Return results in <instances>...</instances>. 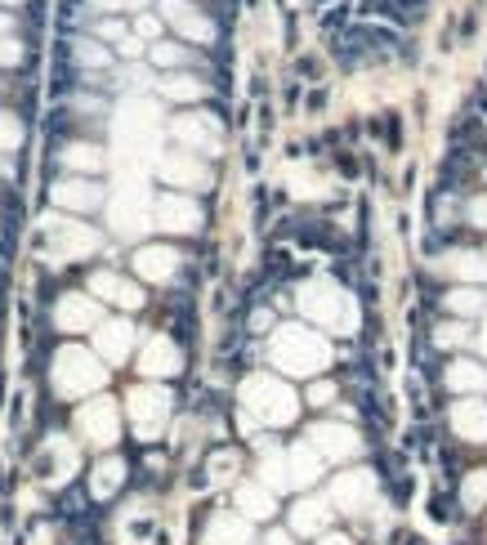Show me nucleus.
<instances>
[{"instance_id": "nucleus-1", "label": "nucleus", "mask_w": 487, "mask_h": 545, "mask_svg": "<svg viewBox=\"0 0 487 545\" xmlns=\"http://www.w3.org/2000/svg\"><path fill=\"white\" fill-rule=\"evenodd\" d=\"M237 403H242V416L251 425H269V429H282L300 416V398L295 389L286 385L282 376H269V371H255V376L242 380L237 389Z\"/></svg>"}, {"instance_id": "nucleus-2", "label": "nucleus", "mask_w": 487, "mask_h": 545, "mask_svg": "<svg viewBox=\"0 0 487 545\" xmlns=\"http://www.w3.org/2000/svg\"><path fill=\"white\" fill-rule=\"evenodd\" d=\"M269 358L273 367L282 371V376H304L313 380L322 367L331 362V344L318 336V331L309 327H295V322H286L269 336Z\"/></svg>"}, {"instance_id": "nucleus-3", "label": "nucleus", "mask_w": 487, "mask_h": 545, "mask_svg": "<svg viewBox=\"0 0 487 545\" xmlns=\"http://www.w3.org/2000/svg\"><path fill=\"white\" fill-rule=\"evenodd\" d=\"M50 385L63 403H72V398H85V394L108 385V367H103L90 349H81V344H63V349L54 353Z\"/></svg>"}, {"instance_id": "nucleus-4", "label": "nucleus", "mask_w": 487, "mask_h": 545, "mask_svg": "<svg viewBox=\"0 0 487 545\" xmlns=\"http://www.w3.org/2000/svg\"><path fill=\"white\" fill-rule=\"evenodd\" d=\"M41 237H45V260L50 264H81L103 246L99 228L81 224L76 215H45Z\"/></svg>"}, {"instance_id": "nucleus-5", "label": "nucleus", "mask_w": 487, "mask_h": 545, "mask_svg": "<svg viewBox=\"0 0 487 545\" xmlns=\"http://www.w3.org/2000/svg\"><path fill=\"white\" fill-rule=\"evenodd\" d=\"M170 416H175V394L166 385H157V380H143V385H135L126 394V420L143 447L157 443Z\"/></svg>"}, {"instance_id": "nucleus-6", "label": "nucleus", "mask_w": 487, "mask_h": 545, "mask_svg": "<svg viewBox=\"0 0 487 545\" xmlns=\"http://www.w3.org/2000/svg\"><path fill=\"white\" fill-rule=\"evenodd\" d=\"M76 470H81V452H76L72 438L68 434H45L41 447H36V456H32V478L36 483L63 492V487L76 483Z\"/></svg>"}, {"instance_id": "nucleus-7", "label": "nucleus", "mask_w": 487, "mask_h": 545, "mask_svg": "<svg viewBox=\"0 0 487 545\" xmlns=\"http://www.w3.org/2000/svg\"><path fill=\"white\" fill-rule=\"evenodd\" d=\"M170 139L179 143V152H193V157H219L224 148V121L210 108H188L170 121Z\"/></svg>"}, {"instance_id": "nucleus-8", "label": "nucleus", "mask_w": 487, "mask_h": 545, "mask_svg": "<svg viewBox=\"0 0 487 545\" xmlns=\"http://www.w3.org/2000/svg\"><path fill=\"white\" fill-rule=\"evenodd\" d=\"M76 434H81V443L99 447V452H112V447L121 443V407L117 398H90V403L76 407L72 416Z\"/></svg>"}, {"instance_id": "nucleus-9", "label": "nucleus", "mask_w": 487, "mask_h": 545, "mask_svg": "<svg viewBox=\"0 0 487 545\" xmlns=\"http://www.w3.org/2000/svg\"><path fill=\"white\" fill-rule=\"evenodd\" d=\"M103 322V304L90 291H59L50 304V327L59 336H85Z\"/></svg>"}, {"instance_id": "nucleus-10", "label": "nucleus", "mask_w": 487, "mask_h": 545, "mask_svg": "<svg viewBox=\"0 0 487 545\" xmlns=\"http://www.w3.org/2000/svg\"><path fill=\"white\" fill-rule=\"evenodd\" d=\"M130 461L121 452H99V461L90 465V474H85V496H90L94 510H103V505H112L121 492L130 487Z\"/></svg>"}, {"instance_id": "nucleus-11", "label": "nucleus", "mask_w": 487, "mask_h": 545, "mask_svg": "<svg viewBox=\"0 0 487 545\" xmlns=\"http://www.w3.org/2000/svg\"><path fill=\"white\" fill-rule=\"evenodd\" d=\"M152 219H157L161 233L193 237V233H202L206 210L197 206V197H193V193H161V197H157V206H152Z\"/></svg>"}, {"instance_id": "nucleus-12", "label": "nucleus", "mask_w": 487, "mask_h": 545, "mask_svg": "<svg viewBox=\"0 0 487 545\" xmlns=\"http://www.w3.org/2000/svg\"><path fill=\"white\" fill-rule=\"evenodd\" d=\"M184 371V344H179L170 331H152L139 349V376L143 380H170Z\"/></svg>"}, {"instance_id": "nucleus-13", "label": "nucleus", "mask_w": 487, "mask_h": 545, "mask_svg": "<svg viewBox=\"0 0 487 545\" xmlns=\"http://www.w3.org/2000/svg\"><path fill=\"white\" fill-rule=\"evenodd\" d=\"M90 295L99 304L121 309V313H139L143 304H148L143 282H135V277H126V273H117V269H94L90 273Z\"/></svg>"}, {"instance_id": "nucleus-14", "label": "nucleus", "mask_w": 487, "mask_h": 545, "mask_svg": "<svg viewBox=\"0 0 487 545\" xmlns=\"http://www.w3.org/2000/svg\"><path fill=\"white\" fill-rule=\"evenodd\" d=\"M233 510L242 514L251 528H269V523L282 519V501L273 487H264L260 478H242V483H233Z\"/></svg>"}, {"instance_id": "nucleus-15", "label": "nucleus", "mask_w": 487, "mask_h": 545, "mask_svg": "<svg viewBox=\"0 0 487 545\" xmlns=\"http://www.w3.org/2000/svg\"><path fill=\"white\" fill-rule=\"evenodd\" d=\"M286 532H291L295 541H313V537H322V532L336 523V510H331V501L327 496H318V492H300L295 496V505L286 510Z\"/></svg>"}, {"instance_id": "nucleus-16", "label": "nucleus", "mask_w": 487, "mask_h": 545, "mask_svg": "<svg viewBox=\"0 0 487 545\" xmlns=\"http://www.w3.org/2000/svg\"><path fill=\"white\" fill-rule=\"evenodd\" d=\"M193 541L197 545H251L255 528L237 510H228V505H210V510L202 514V523H197Z\"/></svg>"}, {"instance_id": "nucleus-17", "label": "nucleus", "mask_w": 487, "mask_h": 545, "mask_svg": "<svg viewBox=\"0 0 487 545\" xmlns=\"http://www.w3.org/2000/svg\"><path fill=\"white\" fill-rule=\"evenodd\" d=\"M50 202L59 210H68V215H94V210L108 202V188L85 175H59L50 184Z\"/></svg>"}, {"instance_id": "nucleus-18", "label": "nucleus", "mask_w": 487, "mask_h": 545, "mask_svg": "<svg viewBox=\"0 0 487 545\" xmlns=\"http://www.w3.org/2000/svg\"><path fill=\"white\" fill-rule=\"evenodd\" d=\"M130 269H135V282L166 286L184 273V255H179L170 242H143L135 251V260H130Z\"/></svg>"}, {"instance_id": "nucleus-19", "label": "nucleus", "mask_w": 487, "mask_h": 545, "mask_svg": "<svg viewBox=\"0 0 487 545\" xmlns=\"http://www.w3.org/2000/svg\"><path fill=\"white\" fill-rule=\"evenodd\" d=\"M54 166H59L63 175L99 179L103 166H108V157H103V143H99V139L68 135V139H59V148H54Z\"/></svg>"}, {"instance_id": "nucleus-20", "label": "nucleus", "mask_w": 487, "mask_h": 545, "mask_svg": "<svg viewBox=\"0 0 487 545\" xmlns=\"http://www.w3.org/2000/svg\"><path fill=\"white\" fill-rule=\"evenodd\" d=\"M157 175L166 179L170 188H179V193H206V188L215 184V175H210V166H206V161H197L193 152H179V148L161 157Z\"/></svg>"}, {"instance_id": "nucleus-21", "label": "nucleus", "mask_w": 487, "mask_h": 545, "mask_svg": "<svg viewBox=\"0 0 487 545\" xmlns=\"http://www.w3.org/2000/svg\"><path fill=\"white\" fill-rule=\"evenodd\" d=\"M135 344H139V331L130 318H103L99 327H94V358L99 362L121 367V362L135 353Z\"/></svg>"}, {"instance_id": "nucleus-22", "label": "nucleus", "mask_w": 487, "mask_h": 545, "mask_svg": "<svg viewBox=\"0 0 487 545\" xmlns=\"http://www.w3.org/2000/svg\"><path fill=\"white\" fill-rule=\"evenodd\" d=\"M309 447L327 461H349V456L362 452V434L353 425H340V420H318L309 429Z\"/></svg>"}, {"instance_id": "nucleus-23", "label": "nucleus", "mask_w": 487, "mask_h": 545, "mask_svg": "<svg viewBox=\"0 0 487 545\" xmlns=\"http://www.w3.org/2000/svg\"><path fill=\"white\" fill-rule=\"evenodd\" d=\"M63 59L72 63V72H76V76H90V72H112V68H117V54H112L103 41H94L90 32H76V36H68V50H63Z\"/></svg>"}, {"instance_id": "nucleus-24", "label": "nucleus", "mask_w": 487, "mask_h": 545, "mask_svg": "<svg viewBox=\"0 0 487 545\" xmlns=\"http://www.w3.org/2000/svg\"><path fill=\"white\" fill-rule=\"evenodd\" d=\"M152 90L170 103H188V108H193V103H206L210 94H215V81L202 72H166V76H157Z\"/></svg>"}, {"instance_id": "nucleus-25", "label": "nucleus", "mask_w": 487, "mask_h": 545, "mask_svg": "<svg viewBox=\"0 0 487 545\" xmlns=\"http://www.w3.org/2000/svg\"><path fill=\"white\" fill-rule=\"evenodd\" d=\"M242 465H246V456L237 452L233 443H215L210 447V456H206V465L197 474L202 478H193V483H210V487H233V483H242Z\"/></svg>"}, {"instance_id": "nucleus-26", "label": "nucleus", "mask_w": 487, "mask_h": 545, "mask_svg": "<svg viewBox=\"0 0 487 545\" xmlns=\"http://www.w3.org/2000/svg\"><path fill=\"white\" fill-rule=\"evenodd\" d=\"M170 27H175L179 41L193 45V50H215V45H219V23L206 14V9H197V0H193V5H188Z\"/></svg>"}, {"instance_id": "nucleus-27", "label": "nucleus", "mask_w": 487, "mask_h": 545, "mask_svg": "<svg viewBox=\"0 0 487 545\" xmlns=\"http://www.w3.org/2000/svg\"><path fill=\"white\" fill-rule=\"evenodd\" d=\"M452 429L461 443H487V403L483 398H461L452 407Z\"/></svg>"}, {"instance_id": "nucleus-28", "label": "nucleus", "mask_w": 487, "mask_h": 545, "mask_svg": "<svg viewBox=\"0 0 487 545\" xmlns=\"http://www.w3.org/2000/svg\"><path fill=\"white\" fill-rule=\"evenodd\" d=\"M90 18H135L143 9H152V0H81Z\"/></svg>"}, {"instance_id": "nucleus-29", "label": "nucleus", "mask_w": 487, "mask_h": 545, "mask_svg": "<svg viewBox=\"0 0 487 545\" xmlns=\"http://www.w3.org/2000/svg\"><path fill=\"white\" fill-rule=\"evenodd\" d=\"M443 380H447V389H487V371L470 358L452 362V367L443 371Z\"/></svg>"}, {"instance_id": "nucleus-30", "label": "nucleus", "mask_w": 487, "mask_h": 545, "mask_svg": "<svg viewBox=\"0 0 487 545\" xmlns=\"http://www.w3.org/2000/svg\"><path fill=\"white\" fill-rule=\"evenodd\" d=\"M27 139V126L14 108H0V157H14Z\"/></svg>"}, {"instance_id": "nucleus-31", "label": "nucleus", "mask_w": 487, "mask_h": 545, "mask_svg": "<svg viewBox=\"0 0 487 545\" xmlns=\"http://www.w3.org/2000/svg\"><path fill=\"white\" fill-rule=\"evenodd\" d=\"M273 331H278V313H273L264 300H255L251 313H246V336H251V340H269Z\"/></svg>"}, {"instance_id": "nucleus-32", "label": "nucleus", "mask_w": 487, "mask_h": 545, "mask_svg": "<svg viewBox=\"0 0 487 545\" xmlns=\"http://www.w3.org/2000/svg\"><path fill=\"white\" fill-rule=\"evenodd\" d=\"M336 403H340V385H336V380H309V385H304V407L327 411Z\"/></svg>"}, {"instance_id": "nucleus-33", "label": "nucleus", "mask_w": 487, "mask_h": 545, "mask_svg": "<svg viewBox=\"0 0 487 545\" xmlns=\"http://www.w3.org/2000/svg\"><path fill=\"white\" fill-rule=\"evenodd\" d=\"M470 336H474L470 322H447V318H443L429 340H434V349H456V344H470Z\"/></svg>"}, {"instance_id": "nucleus-34", "label": "nucleus", "mask_w": 487, "mask_h": 545, "mask_svg": "<svg viewBox=\"0 0 487 545\" xmlns=\"http://www.w3.org/2000/svg\"><path fill=\"white\" fill-rule=\"evenodd\" d=\"M90 36L112 50L121 36H130V18H90Z\"/></svg>"}, {"instance_id": "nucleus-35", "label": "nucleus", "mask_w": 487, "mask_h": 545, "mask_svg": "<svg viewBox=\"0 0 487 545\" xmlns=\"http://www.w3.org/2000/svg\"><path fill=\"white\" fill-rule=\"evenodd\" d=\"M465 478V487H461V505L465 510H479V505L487 501V470H470V474H461Z\"/></svg>"}, {"instance_id": "nucleus-36", "label": "nucleus", "mask_w": 487, "mask_h": 545, "mask_svg": "<svg viewBox=\"0 0 487 545\" xmlns=\"http://www.w3.org/2000/svg\"><path fill=\"white\" fill-rule=\"evenodd\" d=\"M443 309L452 313H479L483 309V295L474 286H456V291H443Z\"/></svg>"}, {"instance_id": "nucleus-37", "label": "nucleus", "mask_w": 487, "mask_h": 545, "mask_svg": "<svg viewBox=\"0 0 487 545\" xmlns=\"http://www.w3.org/2000/svg\"><path fill=\"white\" fill-rule=\"evenodd\" d=\"M130 32H135L143 45H152V41H161V36H166V23H161L152 9H143V14L130 18Z\"/></svg>"}, {"instance_id": "nucleus-38", "label": "nucleus", "mask_w": 487, "mask_h": 545, "mask_svg": "<svg viewBox=\"0 0 487 545\" xmlns=\"http://www.w3.org/2000/svg\"><path fill=\"white\" fill-rule=\"evenodd\" d=\"M27 63L23 36H0V72H18Z\"/></svg>"}, {"instance_id": "nucleus-39", "label": "nucleus", "mask_w": 487, "mask_h": 545, "mask_svg": "<svg viewBox=\"0 0 487 545\" xmlns=\"http://www.w3.org/2000/svg\"><path fill=\"white\" fill-rule=\"evenodd\" d=\"M260 545H300L291 537V532H286V523L278 519V523H269V528H264V537H260Z\"/></svg>"}, {"instance_id": "nucleus-40", "label": "nucleus", "mask_w": 487, "mask_h": 545, "mask_svg": "<svg viewBox=\"0 0 487 545\" xmlns=\"http://www.w3.org/2000/svg\"><path fill=\"white\" fill-rule=\"evenodd\" d=\"M313 545H358L349 537V532H336V528H327L322 532V537H313Z\"/></svg>"}, {"instance_id": "nucleus-41", "label": "nucleus", "mask_w": 487, "mask_h": 545, "mask_svg": "<svg viewBox=\"0 0 487 545\" xmlns=\"http://www.w3.org/2000/svg\"><path fill=\"white\" fill-rule=\"evenodd\" d=\"M0 36H18V14L14 9H0Z\"/></svg>"}, {"instance_id": "nucleus-42", "label": "nucleus", "mask_w": 487, "mask_h": 545, "mask_svg": "<svg viewBox=\"0 0 487 545\" xmlns=\"http://www.w3.org/2000/svg\"><path fill=\"white\" fill-rule=\"evenodd\" d=\"M0 5H5V9H9V5H27V0H0Z\"/></svg>"}, {"instance_id": "nucleus-43", "label": "nucleus", "mask_w": 487, "mask_h": 545, "mask_svg": "<svg viewBox=\"0 0 487 545\" xmlns=\"http://www.w3.org/2000/svg\"><path fill=\"white\" fill-rule=\"evenodd\" d=\"M483 112H487V94H483Z\"/></svg>"}, {"instance_id": "nucleus-44", "label": "nucleus", "mask_w": 487, "mask_h": 545, "mask_svg": "<svg viewBox=\"0 0 487 545\" xmlns=\"http://www.w3.org/2000/svg\"><path fill=\"white\" fill-rule=\"evenodd\" d=\"M483 179H487V170H483Z\"/></svg>"}, {"instance_id": "nucleus-45", "label": "nucleus", "mask_w": 487, "mask_h": 545, "mask_svg": "<svg viewBox=\"0 0 487 545\" xmlns=\"http://www.w3.org/2000/svg\"><path fill=\"white\" fill-rule=\"evenodd\" d=\"M251 545H260V541H251Z\"/></svg>"}]
</instances>
